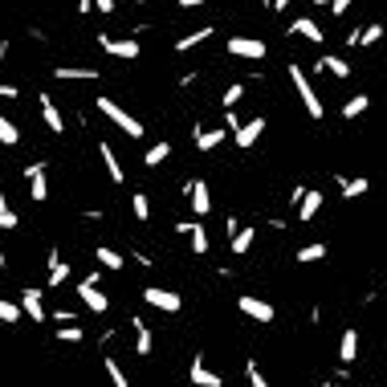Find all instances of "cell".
<instances>
[{
	"instance_id": "38",
	"label": "cell",
	"mask_w": 387,
	"mask_h": 387,
	"mask_svg": "<svg viewBox=\"0 0 387 387\" xmlns=\"http://www.w3.org/2000/svg\"><path fill=\"white\" fill-rule=\"evenodd\" d=\"M57 339H61V343H82V326H66V322H61V326H57Z\"/></svg>"
},
{
	"instance_id": "1",
	"label": "cell",
	"mask_w": 387,
	"mask_h": 387,
	"mask_svg": "<svg viewBox=\"0 0 387 387\" xmlns=\"http://www.w3.org/2000/svg\"><path fill=\"white\" fill-rule=\"evenodd\" d=\"M290 82H294V90H298V98H301V106H306V115H310V119H322V115H326V106H322V98L314 94L310 78H306V70H301V66H294V61H290Z\"/></svg>"
},
{
	"instance_id": "34",
	"label": "cell",
	"mask_w": 387,
	"mask_h": 387,
	"mask_svg": "<svg viewBox=\"0 0 387 387\" xmlns=\"http://www.w3.org/2000/svg\"><path fill=\"white\" fill-rule=\"evenodd\" d=\"M249 245H253V228H237L232 232V253H249Z\"/></svg>"
},
{
	"instance_id": "15",
	"label": "cell",
	"mask_w": 387,
	"mask_h": 387,
	"mask_svg": "<svg viewBox=\"0 0 387 387\" xmlns=\"http://www.w3.org/2000/svg\"><path fill=\"white\" fill-rule=\"evenodd\" d=\"M339 359H343V367H350V363L359 359V330H355V326L343 330V339H339Z\"/></svg>"
},
{
	"instance_id": "19",
	"label": "cell",
	"mask_w": 387,
	"mask_h": 387,
	"mask_svg": "<svg viewBox=\"0 0 387 387\" xmlns=\"http://www.w3.org/2000/svg\"><path fill=\"white\" fill-rule=\"evenodd\" d=\"M318 208H322V192H310V188H306V196L298 200V220H314Z\"/></svg>"
},
{
	"instance_id": "3",
	"label": "cell",
	"mask_w": 387,
	"mask_h": 387,
	"mask_svg": "<svg viewBox=\"0 0 387 387\" xmlns=\"http://www.w3.org/2000/svg\"><path fill=\"white\" fill-rule=\"evenodd\" d=\"M143 301H147V306H155V310H163V314H179V310H183V298L172 294V290H159V286L143 290Z\"/></svg>"
},
{
	"instance_id": "31",
	"label": "cell",
	"mask_w": 387,
	"mask_h": 387,
	"mask_svg": "<svg viewBox=\"0 0 387 387\" xmlns=\"http://www.w3.org/2000/svg\"><path fill=\"white\" fill-rule=\"evenodd\" d=\"M21 314H25V310H21V301H4V298H0V322L17 326V322H21Z\"/></svg>"
},
{
	"instance_id": "30",
	"label": "cell",
	"mask_w": 387,
	"mask_h": 387,
	"mask_svg": "<svg viewBox=\"0 0 387 387\" xmlns=\"http://www.w3.org/2000/svg\"><path fill=\"white\" fill-rule=\"evenodd\" d=\"M94 261H98L102 269H123V257H119L115 249H106V245H98V253H94Z\"/></svg>"
},
{
	"instance_id": "27",
	"label": "cell",
	"mask_w": 387,
	"mask_h": 387,
	"mask_svg": "<svg viewBox=\"0 0 387 387\" xmlns=\"http://www.w3.org/2000/svg\"><path fill=\"white\" fill-rule=\"evenodd\" d=\"M371 106V98L367 94H355V98H346V106H343V119H359L363 110Z\"/></svg>"
},
{
	"instance_id": "10",
	"label": "cell",
	"mask_w": 387,
	"mask_h": 387,
	"mask_svg": "<svg viewBox=\"0 0 387 387\" xmlns=\"http://www.w3.org/2000/svg\"><path fill=\"white\" fill-rule=\"evenodd\" d=\"M53 78H61V82H98V70L94 66H57Z\"/></svg>"
},
{
	"instance_id": "41",
	"label": "cell",
	"mask_w": 387,
	"mask_h": 387,
	"mask_svg": "<svg viewBox=\"0 0 387 387\" xmlns=\"http://www.w3.org/2000/svg\"><path fill=\"white\" fill-rule=\"evenodd\" d=\"M17 94H21V90L12 86V82H0V98H17Z\"/></svg>"
},
{
	"instance_id": "25",
	"label": "cell",
	"mask_w": 387,
	"mask_h": 387,
	"mask_svg": "<svg viewBox=\"0 0 387 387\" xmlns=\"http://www.w3.org/2000/svg\"><path fill=\"white\" fill-rule=\"evenodd\" d=\"M216 29H196V33H188V37H179V41H175V49H179V53H188V49H196V45H204L208 41V37H212Z\"/></svg>"
},
{
	"instance_id": "5",
	"label": "cell",
	"mask_w": 387,
	"mask_h": 387,
	"mask_svg": "<svg viewBox=\"0 0 387 387\" xmlns=\"http://www.w3.org/2000/svg\"><path fill=\"white\" fill-rule=\"evenodd\" d=\"M237 306H241V314H249V318H253V322H261V326H269V322L277 318V310H273L269 301L253 298V294H245V298L237 301Z\"/></svg>"
},
{
	"instance_id": "6",
	"label": "cell",
	"mask_w": 387,
	"mask_h": 387,
	"mask_svg": "<svg viewBox=\"0 0 387 387\" xmlns=\"http://www.w3.org/2000/svg\"><path fill=\"white\" fill-rule=\"evenodd\" d=\"M78 294H82V306L86 310H94V314H106V306H110V298L98 290V277H86L82 286H78Z\"/></svg>"
},
{
	"instance_id": "43",
	"label": "cell",
	"mask_w": 387,
	"mask_h": 387,
	"mask_svg": "<svg viewBox=\"0 0 387 387\" xmlns=\"http://www.w3.org/2000/svg\"><path fill=\"white\" fill-rule=\"evenodd\" d=\"M179 8H200V4H208V0H175Z\"/></svg>"
},
{
	"instance_id": "2",
	"label": "cell",
	"mask_w": 387,
	"mask_h": 387,
	"mask_svg": "<svg viewBox=\"0 0 387 387\" xmlns=\"http://www.w3.org/2000/svg\"><path fill=\"white\" fill-rule=\"evenodd\" d=\"M98 110H102V115H106V119H110L115 127L123 130L127 139H143V123H139L135 115H127V110H123V106H119L115 98H98Z\"/></svg>"
},
{
	"instance_id": "26",
	"label": "cell",
	"mask_w": 387,
	"mask_h": 387,
	"mask_svg": "<svg viewBox=\"0 0 387 387\" xmlns=\"http://www.w3.org/2000/svg\"><path fill=\"white\" fill-rule=\"evenodd\" d=\"M168 155H172V143L163 139V143H155V147H151V151L143 155V163H147V168H159V163H163Z\"/></svg>"
},
{
	"instance_id": "39",
	"label": "cell",
	"mask_w": 387,
	"mask_h": 387,
	"mask_svg": "<svg viewBox=\"0 0 387 387\" xmlns=\"http://www.w3.org/2000/svg\"><path fill=\"white\" fill-rule=\"evenodd\" d=\"M245 371H249V384H253V387H269V379L261 375V367H257V363H253V359L245 363Z\"/></svg>"
},
{
	"instance_id": "7",
	"label": "cell",
	"mask_w": 387,
	"mask_h": 387,
	"mask_svg": "<svg viewBox=\"0 0 387 387\" xmlns=\"http://www.w3.org/2000/svg\"><path fill=\"white\" fill-rule=\"evenodd\" d=\"M25 179H29V196L41 204V200H49V175H45V163H29L25 168Z\"/></svg>"
},
{
	"instance_id": "12",
	"label": "cell",
	"mask_w": 387,
	"mask_h": 387,
	"mask_svg": "<svg viewBox=\"0 0 387 387\" xmlns=\"http://www.w3.org/2000/svg\"><path fill=\"white\" fill-rule=\"evenodd\" d=\"M41 119L53 135H66V119H61V110H57V102H53L49 94H41Z\"/></svg>"
},
{
	"instance_id": "13",
	"label": "cell",
	"mask_w": 387,
	"mask_h": 387,
	"mask_svg": "<svg viewBox=\"0 0 387 387\" xmlns=\"http://www.w3.org/2000/svg\"><path fill=\"white\" fill-rule=\"evenodd\" d=\"M188 200H192V208H196V216H204L208 208H212V196H208V183H204V179H196V183H188Z\"/></svg>"
},
{
	"instance_id": "24",
	"label": "cell",
	"mask_w": 387,
	"mask_h": 387,
	"mask_svg": "<svg viewBox=\"0 0 387 387\" xmlns=\"http://www.w3.org/2000/svg\"><path fill=\"white\" fill-rule=\"evenodd\" d=\"M66 277H70V265H66V261L57 257V253H49V286L57 290V286H61Z\"/></svg>"
},
{
	"instance_id": "40",
	"label": "cell",
	"mask_w": 387,
	"mask_h": 387,
	"mask_svg": "<svg viewBox=\"0 0 387 387\" xmlns=\"http://www.w3.org/2000/svg\"><path fill=\"white\" fill-rule=\"evenodd\" d=\"M346 8H350V0H330V12H335V17H343Z\"/></svg>"
},
{
	"instance_id": "45",
	"label": "cell",
	"mask_w": 387,
	"mask_h": 387,
	"mask_svg": "<svg viewBox=\"0 0 387 387\" xmlns=\"http://www.w3.org/2000/svg\"><path fill=\"white\" fill-rule=\"evenodd\" d=\"M330 387H343V384H330Z\"/></svg>"
},
{
	"instance_id": "20",
	"label": "cell",
	"mask_w": 387,
	"mask_h": 387,
	"mask_svg": "<svg viewBox=\"0 0 387 387\" xmlns=\"http://www.w3.org/2000/svg\"><path fill=\"white\" fill-rule=\"evenodd\" d=\"M318 70L322 74H335V78H350V66H346L343 57H335V53H322L318 57Z\"/></svg>"
},
{
	"instance_id": "8",
	"label": "cell",
	"mask_w": 387,
	"mask_h": 387,
	"mask_svg": "<svg viewBox=\"0 0 387 387\" xmlns=\"http://www.w3.org/2000/svg\"><path fill=\"white\" fill-rule=\"evenodd\" d=\"M228 53H232V57H245V61H261V57H265V41L232 37V41H228Z\"/></svg>"
},
{
	"instance_id": "44",
	"label": "cell",
	"mask_w": 387,
	"mask_h": 387,
	"mask_svg": "<svg viewBox=\"0 0 387 387\" xmlns=\"http://www.w3.org/2000/svg\"><path fill=\"white\" fill-rule=\"evenodd\" d=\"M269 8H277V12H281V8H290V0H269Z\"/></svg>"
},
{
	"instance_id": "4",
	"label": "cell",
	"mask_w": 387,
	"mask_h": 387,
	"mask_svg": "<svg viewBox=\"0 0 387 387\" xmlns=\"http://www.w3.org/2000/svg\"><path fill=\"white\" fill-rule=\"evenodd\" d=\"M98 45H102V49H106L110 57H123V61H135V57L143 53L135 37H106V33H102V37H98Z\"/></svg>"
},
{
	"instance_id": "14",
	"label": "cell",
	"mask_w": 387,
	"mask_h": 387,
	"mask_svg": "<svg viewBox=\"0 0 387 387\" xmlns=\"http://www.w3.org/2000/svg\"><path fill=\"white\" fill-rule=\"evenodd\" d=\"M98 159L106 163V175L115 179V183H123L127 175H123V163H119V155H115V147L110 143H98Z\"/></svg>"
},
{
	"instance_id": "32",
	"label": "cell",
	"mask_w": 387,
	"mask_h": 387,
	"mask_svg": "<svg viewBox=\"0 0 387 387\" xmlns=\"http://www.w3.org/2000/svg\"><path fill=\"white\" fill-rule=\"evenodd\" d=\"M130 212H135V220H151V200L143 192H135L130 196Z\"/></svg>"
},
{
	"instance_id": "18",
	"label": "cell",
	"mask_w": 387,
	"mask_h": 387,
	"mask_svg": "<svg viewBox=\"0 0 387 387\" xmlns=\"http://www.w3.org/2000/svg\"><path fill=\"white\" fill-rule=\"evenodd\" d=\"M290 33H298V37H306V41H314V45H322V37H326V33H322L310 17H298V21L290 25Z\"/></svg>"
},
{
	"instance_id": "22",
	"label": "cell",
	"mask_w": 387,
	"mask_h": 387,
	"mask_svg": "<svg viewBox=\"0 0 387 387\" xmlns=\"http://www.w3.org/2000/svg\"><path fill=\"white\" fill-rule=\"evenodd\" d=\"M367 188H371V183H367L363 175H359V179H346V175H339V192H343L346 200H359V196H367Z\"/></svg>"
},
{
	"instance_id": "16",
	"label": "cell",
	"mask_w": 387,
	"mask_h": 387,
	"mask_svg": "<svg viewBox=\"0 0 387 387\" xmlns=\"http://www.w3.org/2000/svg\"><path fill=\"white\" fill-rule=\"evenodd\" d=\"M21 310H25L33 322H45V318H49V314H45V301H41V294H37V290H25V294H21Z\"/></svg>"
},
{
	"instance_id": "42",
	"label": "cell",
	"mask_w": 387,
	"mask_h": 387,
	"mask_svg": "<svg viewBox=\"0 0 387 387\" xmlns=\"http://www.w3.org/2000/svg\"><path fill=\"white\" fill-rule=\"evenodd\" d=\"M98 4V12H115V0H94Z\"/></svg>"
},
{
	"instance_id": "23",
	"label": "cell",
	"mask_w": 387,
	"mask_h": 387,
	"mask_svg": "<svg viewBox=\"0 0 387 387\" xmlns=\"http://www.w3.org/2000/svg\"><path fill=\"white\" fill-rule=\"evenodd\" d=\"M384 25H367V29H363V33H359V29H355V49H367V45H379L384 41Z\"/></svg>"
},
{
	"instance_id": "28",
	"label": "cell",
	"mask_w": 387,
	"mask_h": 387,
	"mask_svg": "<svg viewBox=\"0 0 387 387\" xmlns=\"http://www.w3.org/2000/svg\"><path fill=\"white\" fill-rule=\"evenodd\" d=\"M0 143H4V147H17V143H21L17 123H12V119H4V115H0Z\"/></svg>"
},
{
	"instance_id": "36",
	"label": "cell",
	"mask_w": 387,
	"mask_h": 387,
	"mask_svg": "<svg viewBox=\"0 0 387 387\" xmlns=\"http://www.w3.org/2000/svg\"><path fill=\"white\" fill-rule=\"evenodd\" d=\"M322 257H326V245L318 241V245H306V249H298V257H294V261H322Z\"/></svg>"
},
{
	"instance_id": "11",
	"label": "cell",
	"mask_w": 387,
	"mask_h": 387,
	"mask_svg": "<svg viewBox=\"0 0 387 387\" xmlns=\"http://www.w3.org/2000/svg\"><path fill=\"white\" fill-rule=\"evenodd\" d=\"M192 384H196V387H224V379L204 363V355H196V363H192Z\"/></svg>"
},
{
	"instance_id": "17",
	"label": "cell",
	"mask_w": 387,
	"mask_h": 387,
	"mask_svg": "<svg viewBox=\"0 0 387 387\" xmlns=\"http://www.w3.org/2000/svg\"><path fill=\"white\" fill-rule=\"evenodd\" d=\"M130 326H135V355H151V346H155V339H151V330H147V322L143 318H130Z\"/></svg>"
},
{
	"instance_id": "9",
	"label": "cell",
	"mask_w": 387,
	"mask_h": 387,
	"mask_svg": "<svg viewBox=\"0 0 387 387\" xmlns=\"http://www.w3.org/2000/svg\"><path fill=\"white\" fill-rule=\"evenodd\" d=\"M261 130H265V119L257 115V119H249V123H241V127L232 130V139H237V147H241V151H249V147L261 139Z\"/></svg>"
},
{
	"instance_id": "21",
	"label": "cell",
	"mask_w": 387,
	"mask_h": 387,
	"mask_svg": "<svg viewBox=\"0 0 387 387\" xmlns=\"http://www.w3.org/2000/svg\"><path fill=\"white\" fill-rule=\"evenodd\" d=\"M228 139V130H196V151H216Z\"/></svg>"
},
{
	"instance_id": "29",
	"label": "cell",
	"mask_w": 387,
	"mask_h": 387,
	"mask_svg": "<svg viewBox=\"0 0 387 387\" xmlns=\"http://www.w3.org/2000/svg\"><path fill=\"white\" fill-rule=\"evenodd\" d=\"M188 237H192V253H196V257H204V253H208V232H204V224H192V232H188Z\"/></svg>"
},
{
	"instance_id": "37",
	"label": "cell",
	"mask_w": 387,
	"mask_h": 387,
	"mask_svg": "<svg viewBox=\"0 0 387 387\" xmlns=\"http://www.w3.org/2000/svg\"><path fill=\"white\" fill-rule=\"evenodd\" d=\"M17 224H21V216L12 212V208H8V200L0 196V228H17Z\"/></svg>"
},
{
	"instance_id": "35",
	"label": "cell",
	"mask_w": 387,
	"mask_h": 387,
	"mask_svg": "<svg viewBox=\"0 0 387 387\" xmlns=\"http://www.w3.org/2000/svg\"><path fill=\"white\" fill-rule=\"evenodd\" d=\"M241 98H245V82H232V86L224 90V98H220V102H224V110H232Z\"/></svg>"
},
{
	"instance_id": "33",
	"label": "cell",
	"mask_w": 387,
	"mask_h": 387,
	"mask_svg": "<svg viewBox=\"0 0 387 387\" xmlns=\"http://www.w3.org/2000/svg\"><path fill=\"white\" fill-rule=\"evenodd\" d=\"M106 375H110V384H115V387H130L127 371L119 367V359H106Z\"/></svg>"
}]
</instances>
